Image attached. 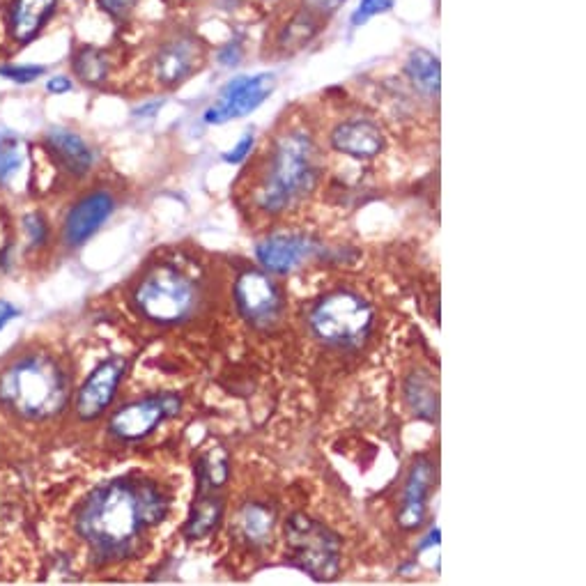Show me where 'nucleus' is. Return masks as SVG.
I'll return each instance as SVG.
<instances>
[{"label": "nucleus", "mask_w": 586, "mask_h": 586, "mask_svg": "<svg viewBox=\"0 0 586 586\" xmlns=\"http://www.w3.org/2000/svg\"><path fill=\"white\" fill-rule=\"evenodd\" d=\"M168 499L152 481L115 478L76 511V531L99 559L127 557L145 531L166 520Z\"/></svg>", "instance_id": "obj_1"}, {"label": "nucleus", "mask_w": 586, "mask_h": 586, "mask_svg": "<svg viewBox=\"0 0 586 586\" xmlns=\"http://www.w3.org/2000/svg\"><path fill=\"white\" fill-rule=\"evenodd\" d=\"M69 382L51 354L30 352L0 368V405L26 421H46L67 407Z\"/></svg>", "instance_id": "obj_2"}, {"label": "nucleus", "mask_w": 586, "mask_h": 586, "mask_svg": "<svg viewBox=\"0 0 586 586\" xmlns=\"http://www.w3.org/2000/svg\"><path fill=\"white\" fill-rule=\"evenodd\" d=\"M322 159L318 143L302 129H290L274 141L265 173L260 177L256 203L262 212L290 210L315 189Z\"/></svg>", "instance_id": "obj_3"}, {"label": "nucleus", "mask_w": 586, "mask_h": 586, "mask_svg": "<svg viewBox=\"0 0 586 586\" xmlns=\"http://www.w3.org/2000/svg\"><path fill=\"white\" fill-rule=\"evenodd\" d=\"M203 304V283L180 265L157 262L138 281L134 306L157 325H180L198 313Z\"/></svg>", "instance_id": "obj_4"}, {"label": "nucleus", "mask_w": 586, "mask_h": 586, "mask_svg": "<svg viewBox=\"0 0 586 586\" xmlns=\"http://www.w3.org/2000/svg\"><path fill=\"white\" fill-rule=\"evenodd\" d=\"M375 322V311L357 292L338 290L325 295L308 313V327L318 341L334 348L364 343Z\"/></svg>", "instance_id": "obj_5"}, {"label": "nucleus", "mask_w": 586, "mask_h": 586, "mask_svg": "<svg viewBox=\"0 0 586 586\" xmlns=\"http://www.w3.org/2000/svg\"><path fill=\"white\" fill-rule=\"evenodd\" d=\"M285 543L292 557V564L302 568L315 580H331L338 573L341 561V543L320 522H313L306 515H292L285 522Z\"/></svg>", "instance_id": "obj_6"}, {"label": "nucleus", "mask_w": 586, "mask_h": 586, "mask_svg": "<svg viewBox=\"0 0 586 586\" xmlns=\"http://www.w3.org/2000/svg\"><path fill=\"white\" fill-rule=\"evenodd\" d=\"M182 410V400L175 393H159V396H148L134 403L122 405L118 412L111 416L109 430L122 439V442H134V439L148 437L152 430L164 419H171Z\"/></svg>", "instance_id": "obj_7"}, {"label": "nucleus", "mask_w": 586, "mask_h": 586, "mask_svg": "<svg viewBox=\"0 0 586 586\" xmlns=\"http://www.w3.org/2000/svg\"><path fill=\"white\" fill-rule=\"evenodd\" d=\"M235 302L239 313L253 327H272L283 313V299L276 283L258 269H249L235 283Z\"/></svg>", "instance_id": "obj_8"}, {"label": "nucleus", "mask_w": 586, "mask_h": 586, "mask_svg": "<svg viewBox=\"0 0 586 586\" xmlns=\"http://www.w3.org/2000/svg\"><path fill=\"white\" fill-rule=\"evenodd\" d=\"M276 88L274 74H258V76H239L230 81L221 90V99L205 113V120L210 125H223L235 118H244L258 109L265 99L272 95Z\"/></svg>", "instance_id": "obj_9"}, {"label": "nucleus", "mask_w": 586, "mask_h": 586, "mask_svg": "<svg viewBox=\"0 0 586 586\" xmlns=\"http://www.w3.org/2000/svg\"><path fill=\"white\" fill-rule=\"evenodd\" d=\"M125 370L127 361L122 357L106 359L92 370L88 380L83 382L79 396H76V412H79L83 421H95L109 410L122 377H125Z\"/></svg>", "instance_id": "obj_10"}, {"label": "nucleus", "mask_w": 586, "mask_h": 586, "mask_svg": "<svg viewBox=\"0 0 586 586\" xmlns=\"http://www.w3.org/2000/svg\"><path fill=\"white\" fill-rule=\"evenodd\" d=\"M203 56L198 40L189 35H177L161 46L157 58H154V69H157V79L168 88L180 86L184 79H189L196 72Z\"/></svg>", "instance_id": "obj_11"}, {"label": "nucleus", "mask_w": 586, "mask_h": 586, "mask_svg": "<svg viewBox=\"0 0 586 586\" xmlns=\"http://www.w3.org/2000/svg\"><path fill=\"white\" fill-rule=\"evenodd\" d=\"M115 200L106 191H95V194L79 200L65 219V239L69 246H81L102 228V223L111 217Z\"/></svg>", "instance_id": "obj_12"}, {"label": "nucleus", "mask_w": 586, "mask_h": 586, "mask_svg": "<svg viewBox=\"0 0 586 586\" xmlns=\"http://www.w3.org/2000/svg\"><path fill=\"white\" fill-rule=\"evenodd\" d=\"M435 485V467L428 458L414 462L410 476H407L403 504L398 511V522L403 529L421 527L428 513V497Z\"/></svg>", "instance_id": "obj_13"}, {"label": "nucleus", "mask_w": 586, "mask_h": 586, "mask_svg": "<svg viewBox=\"0 0 586 586\" xmlns=\"http://www.w3.org/2000/svg\"><path fill=\"white\" fill-rule=\"evenodd\" d=\"M331 148L352 159H373L384 150V136L375 122L350 118L331 131Z\"/></svg>", "instance_id": "obj_14"}, {"label": "nucleus", "mask_w": 586, "mask_h": 586, "mask_svg": "<svg viewBox=\"0 0 586 586\" xmlns=\"http://www.w3.org/2000/svg\"><path fill=\"white\" fill-rule=\"evenodd\" d=\"M315 244L306 237L297 235H279L269 237L265 242L258 244L256 256L267 272L274 274H288L302 267L304 262L313 256Z\"/></svg>", "instance_id": "obj_15"}, {"label": "nucleus", "mask_w": 586, "mask_h": 586, "mask_svg": "<svg viewBox=\"0 0 586 586\" xmlns=\"http://www.w3.org/2000/svg\"><path fill=\"white\" fill-rule=\"evenodd\" d=\"M46 148L60 166L72 175H86L95 161V154L79 134L69 129H51L46 134Z\"/></svg>", "instance_id": "obj_16"}, {"label": "nucleus", "mask_w": 586, "mask_h": 586, "mask_svg": "<svg viewBox=\"0 0 586 586\" xmlns=\"http://www.w3.org/2000/svg\"><path fill=\"white\" fill-rule=\"evenodd\" d=\"M56 10V0H12L10 33L12 40L28 44L44 28L46 19Z\"/></svg>", "instance_id": "obj_17"}, {"label": "nucleus", "mask_w": 586, "mask_h": 586, "mask_svg": "<svg viewBox=\"0 0 586 586\" xmlns=\"http://www.w3.org/2000/svg\"><path fill=\"white\" fill-rule=\"evenodd\" d=\"M405 72L410 81L419 88L423 95H430L433 99L439 97V86H442V69H439V60L426 49H416L407 58Z\"/></svg>", "instance_id": "obj_18"}, {"label": "nucleus", "mask_w": 586, "mask_h": 586, "mask_svg": "<svg viewBox=\"0 0 586 586\" xmlns=\"http://www.w3.org/2000/svg\"><path fill=\"white\" fill-rule=\"evenodd\" d=\"M239 531L253 545H267L274 534V513L265 504H246L239 511Z\"/></svg>", "instance_id": "obj_19"}, {"label": "nucleus", "mask_w": 586, "mask_h": 586, "mask_svg": "<svg viewBox=\"0 0 586 586\" xmlns=\"http://www.w3.org/2000/svg\"><path fill=\"white\" fill-rule=\"evenodd\" d=\"M223 515V501L214 497L212 492H205V497H200L194 508H191V518L184 527V536L189 538H205L210 531L217 527Z\"/></svg>", "instance_id": "obj_20"}, {"label": "nucleus", "mask_w": 586, "mask_h": 586, "mask_svg": "<svg viewBox=\"0 0 586 586\" xmlns=\"http://www.w3.org/2000/svg\"><path fill=\"white\" fill-rule=\"evenodd\" d=\"M23 141L14 131H0V187H7L23 166Z\"/></svg>", "instance_id": "obj_21"}, {"label": "nucleus", "mask_w": 586, "mask_h": 586, "mask_svg": "<svg viewBox=\"0 0 586 586\" xmlns=\"http://www.w3.org/2000/svg\"><path fill=\"white\" fill-rule=\"evenodd\" d=\"M230 474L228 467V453L217 446V449L207 451L203 462H200V490L214 492L226 485Z\"/></svg>", "instance_id": "obj_22"}, {"label": "nucleus", "mask_w": 586, "mask_h": 586, "mask_svg": "<svg viewBox=\"0 0 586 586\" xmlns=\"http://www.w3.org/2000/svg\"><path fill=\"white\" fill-rule=\"evenodd\" d=\"M74 72L86 83H102L109 74V60L102 51L88 46V49H81L74 56Z\"/></svg>", "instance_id": "obj_23"}, {"label": "nucleus", "mask_w": 586, "mask_h": 586, "mask_svg": "<svg viewBox=\"0 0 586 586\" xmlns=\"http://www.w3.org/2000/svg\"><path fill=\"white\" fill-rule=\"evenodd\" d=\"M407 400H410L412 410L419 412L423 419L437 414V389L430 387L426 377H410V382H407Z\"/></svg>", "instance_id": "obj_24"}, {"label": "nucleus", "mask_w": 586, "mask_h": 586, "mask_svg": "<svg viewBox=\"0 0 586 586\" xmlns=\"http://www.w3.org/2000/svg\"><path fill=\"white\" fill-rule=\"evenodd\" d=\"M42 74H46V67L42 65H0V76H3V79L23 83V86L40 79Z\"/></svg>", "instance_id": "obj_25"}, {"label": "nucleus", "mask_w": 586, "mask_h": 586, "mask_svg": "<svg viewBox=\"0 0 586 586\" xmlns=\"http://www.w3.org/2000/svg\"><path fill=\"white\" fill-rule=\"evenodd\" d=\"M391 3L393 0H361L357 14H354V23L361 26V23L368 21L370 17H375V14L391 10Z\"/></svg>", "instance_id": "obj_26"}, {"label": "nucleus", "mask_w": 586, "mask_h": 586, "mask_svg": "<svg viewBox=\"0 0 586 586\" xmlns=\"http://www.w3.org/2000/svg\"><path fill=\"white\" fill-rule=\"evenodd\" d=\"M26 230L30 235V242H33L35 246L44 244V239H46L44 217H40V214H30V217H26Z\"/></svg>", "instance_id": "obj_27"}, {"label": "nucleus", "mask_w": 586, "mask_h": 586, "mask_svg": "<svg viewBox=\"0 0 586 586\" xmlns=\"http://www.w3.org/2000/svg\"><path fill=\"white\" fill-rule=\"evenodd\" d=\"M251 148H253V134H246L242 141L235 145L233 152L223 154V159H226L228 164H242V159L246 157V154H249Z\"/></svg>", "instance_id": "obj_28"}, {"label": "nucleus", "mask_w": 586, "mask_h": 586, "mask_svg": "<svg viewBox=\"0 0 586 586\" xmlns=\"http://www.w3.org/2000/svg\"><path fill=\"white\" fill-rule=\"evenodd\" d=\"M136 3L138 0H99V5H102L111 17H125Z\"/></svg>", "instance_id": "obj_29"}, {"label": "nucleus", "mask_w": 586, "mask_h": 586, "mask_svg": "<svg viewBox=\"0 0 586 586\" xmlns=\"http://www.w3.org/2000/svg\"><path fill=\"white\" fill-rule=\"evenodd\" d=\"M239 58H242V49H239V40L235 37V40H230L226 46H223L219 60L223 65H235Z\"/></svg>", "instance_id": "obj_30"}, {"label": "nucleus", "mask_w": 586, "mask_h": 586, "mask_svg": "<svg viewBox=\"0 0 586 586\" xmlns=\"http://www.w3.org/2000/svg\"><path fill=\"white\" fill-rule=\"evenodd\" d=\"M46 90H49L51 95H65V92L72 90V81H69L67 76H53V79L46 83Z\"/></svg>", "instance_id": "obj_31"}, {"label": "nucleus", "mask_w": 586, "mask_h": 586, "mask_svg": "<svg viewBox=\"0 0 586 586\" xmlns=\"http://www.w3.org/2000/svg\"><path fill=\"white\" fill-rule=\"evenodd\" d=\"M17 318V308H14L10 302L0 299V329L7 327V322Z\"/></svg>", "instance_id": "obj_32"}, {"label": "nucleus", "mask_w": 586, "mask_h": 586, "mask_svg": "<svg viewBox=\"0 0 586 586\" xmlns=\"http://www.w3.org/2000/svg\"><path fill=\"white\" fill-rule=\"evenodd\" d=\"M325 3H329V7H334V5H341V3H345V0H325Z\"/></svg>", "instance_id": "obj_33"}]
</instances>
